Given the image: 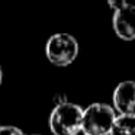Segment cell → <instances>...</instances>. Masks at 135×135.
<instances>
[{
	"mask_svg": "<svg viewBox=\"0 0 135 135\" xmlns=\"http://www.w3.org/2000/svg\"><path fill=\"white\" fill-rule=\"evenodd\" d=\"M115 118L116 113L112 106L106 103H91L83 109L81 131L84 135H109Z\"/></svg>",
	"mask_w": 135,
	"mask_h": 135,
	"instance_id": "obj_1",
	"label": "cell"
},
{
	"mask_svg": "<svg viewBox=\"0 0 135 135\" xmlns=\"http://www.w3.org/2000/svg\"><path fill=\"white\" fill-rule=\"evenodd\" d=\"M83 109L76 103L55 106L50 115V129L54 135H77L81 131Z\"/></svg>",
	"mask_w": 135,
	"mask_h": 135,
	"instance_id": "obj_2",
	"label": "cell"
},
{
	"mask_svg": "<svg viewBox=\"0 0 135 135\" xmlns=\"http://www.w3.org/2000/svg\"><path fill=\"white\" fill-rule=\"evenodd\" d=\"M45 55L48 61L57 67L70 65L79 55V42L70 33H54L47 41Z\"/></svg>",
	"mask_w": 135,
	"mask_h": 135,
	"instance_id": "obj_3",
	"label": "cell"
},
{
	"mask_svg": "<svg viewBox=\"0 0 135 135\" xmlns=\"http://www.w3.org/2000/svg\"><path fill=\"white\" fill-rule=\"evenodd\" d=\"M113 31L123 41L135 39V4L129 2H123L120 6L115 9L112 18Z\"/></svg>",
	"mask_w": 135,
	"mask_h": 135,
	"instance_id": "obj_4",
	"label": "cell"
},
{
	"mask_svg": "<svg viewBox=\"0 0 135 135\" xmlns=\"http://www.w3.org/2000/svg\"><path fill=\"white\" fill-rule=\"evenodd\" d=\"M113 108L119 115L135 116V81L126 80L116 86L113 90Z\"/></svg>",
	"mask_w": 135,
	"mask_h": 135,
	"instance_id": "obj_5",
	"label": "cell"
},
{
	"mask_svg": "<svg viewBox=\"0 0 135 135\" xmlns=\"http://www.w3.org/2000/svg\"><path fill=\"white\" fill-rule=\"evenodd\" d=\"M109 135H135V116L118 115Z\"/></svg>",
	"mask_w": 135,
	"mask_h": 135,
	"instance_id": "obj_6",
	"label": "cell"
},
{
	"mask_svg": "<svg viewBox=\"0 0 135 135\" xmlns=\"http://www.w3.org/2000/svg\"><path fill=\"white\" fill-rule=\"evenodd\" d=\"M0 135H25L22 132V129H19L18 126H12V125H6L0 128Z\"/></svg>",
	"mask_w": 135,
	"mask_h": 135,
	"instance_id": "obj_7",
	"label": "cell"
},
{
	"mask_svg": "<svg viewBox=\"0 0 135 135\" xmlns=\"http://www.w3.org/2000/svg\"><path fill=\"white\" fill-rule=\"evenodd\" d=\"M67 96L65 94H55L54 96V103H55V106H60V105H64V103H67Z\"/></svg>",
	"mask_w": 135,
	"mask_h": 135,
	"instance_id": "obj_8",
	"label": "cell"
},
{
	"mask_svg": "<svg viewBox=\"0 0 135 135\" xmlns=\"http://www.w3.org/2000/svg\"><path fill=\"white\" fill-rule=\"evenodd\" d=\"M2 83H3V68L0 65V86H2Z\"/></svg>",
	"mask_w": 135,
	"mask_h": 135,
	"instance_id": "obj_9",
	"label": "cell"
},
{
	"mask_svg": "<svg viewBox=\"0 0 135 135\" xmlns=\"http://www.w3.org/2000/svg\"><path fill=\"white\" fill-rule=\"evenodd\" d=\"M31 135H41V134H31Z\"/></svg>",
	"mask_w": 135,
	"mask_h": 135,
	"instance_id": "obj_10",
	"label": "cell"
},
{
	"mask_svg": "<svg viewBox=\"0 0 135 135\" xmlns=\"http://www.w3.org/2000/svg\"><path fill=\"white\" fill-rule=\"evenodd\" d=\"M0 128H2V125H0Z\"/></svg>",
	"mask_w": 135,
	"mask_h": 135,
	"instance_id": "obj_11",
	"label": "cell"
}]
</instances>
